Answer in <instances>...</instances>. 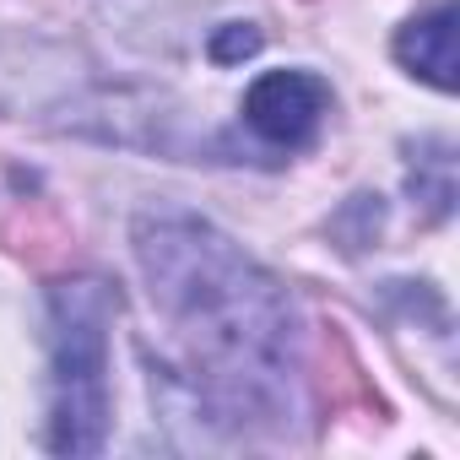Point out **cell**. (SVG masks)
<instances>
[{
  "instance_id": "cell-1",
  "label": "cell",
  "mask_w": 460,
  "mask_h": 460,
  "mask_svg": "<svg viewBox=\"0 0 460 460\" xmlns=\"http://www.w3.org/2000/svg\"><path fill=\"white\" fill-rule=\"evenodd\" d=\"M136 261L206 411L234 428L288 422L298 395V314L288 293L195 211H146Z\"/></svg>"
},
{
  "instance_id": "cell-2",
  "label": "cell",
  "mask_w": 460,
  "mask_h": 460,
  "mask_svg": "<svg viewBox=\"0 0 460 460\" xmlns=\"http://www.w3.org/2000/svg\"><path fill=\"white\" fill-rule=\"evenodd\" d=\"M119 298L98 277L49 288V449L98 455L114 417L109 325Z\"/></svg>"
},
{
  "instance_id": "cell-3",
  "label": "cell",
  "mask_w": 460,
  "mask_h": 460,
  "mask_svg": "<svg viewBox=\"0 0 460 460\" xmlns=\"http://www.w3.org/2000/svg\"><path fill=\"white\" fill-rule=\"evenodd\" d=\"M325 109H331V87L314 71H266L244 93V125L277 152L314 146V136L325 125Z\"/></svg>"
},
{
  "instance_id": "cell-4",
  "label": "cell",
  "mask_w": 460,
  "mask_h": 460,
  "mask_svg": "<svg viewBox=\"0 0 460 460\" xmlns=\"http://www.w3.org/2000/svg\"><path fill=\"white\" fill-rule=\"evenodd\" d=\"M395 60L438 93H455V0H438L433 12L411 17L395 33Z\"/></svg>"
},
{
  "instance_id": "cell-5",
  "label": "cell",
  "mask_w": 460,
  "mask_h": 460,
  "mask_svg": "<svg viewBox=\"0 0 460 460\" xmlns=\"http://www.w3.org/2000/svg\"><path fill=\"white\" fill-rule=\"evenodd\" d=\"M255 49H261V33H255L250 22H244V28L234 22L227 33H217V39H211V60H217V66H227V60H244V55H255Z\"/></svg>"
}]
</instances>
